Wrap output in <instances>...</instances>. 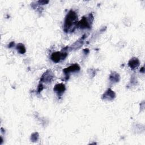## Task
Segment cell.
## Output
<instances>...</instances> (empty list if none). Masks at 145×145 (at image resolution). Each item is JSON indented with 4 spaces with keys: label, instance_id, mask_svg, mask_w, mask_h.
I'll list each match as a JSON object with an SVG mask.
<instances>
[{
    "label": "cell",
    "instance_id": "cell-13",
    "mask_svg": "<svg viewBox=\"0 0 145 145\" xmlns=\"http://www.w3.org/2000/svg\"><path fill=\"white\" fill-rule=\"evenodd\" d=\"M43 89V87H42V85L41 84H39V87H38V92H40V91H41V90Z\"/></svg>",
    "mask_w": 145,
    "mask_h": 145
},
{
    "label": "cell",
    "instance_id": "cell-5",
    "mask_svg": "<svg viewBox=\"0 0 145 145\" xmlns=\"http://www.w3.org/2000/svg\"><path fill=\"white\" fill-rule=\"evenodd\" d=\"M116 94L113 91H112L110 88L108 89L105 93L103 95L102 99L105 100H113L115 98Z\"/></svg>",
    "mask_w": 145,
    "mask_h": 145
},
{
    "label": "cell",
    "instance_id": "cell-7",
    "mask_svg": "<svg viewBox=\"0 0 145 145\" xmlns=\"http://www.w3.org/2000/svg\"><path fill=\"white\" fill-rule=\"evenodd\" d=\"M80 70V66L79 65L75 63L74 64L65 69H63V71L65 74H68L71 72H75V71H78Z\"/></svg>",
    "mask_w": 145,
    "mask_h": 145
},
{
    "label": "cell",
    "instance_id": "cell-6",
    "mask_svg": "<svg viewBox=\"0 0 145 145\" xmlns=\"http://www.w3.org/2000/svg\"><path fill=\"white\" fill-rule=\"evenodd\" d=\"M53 89L54 91L56 92L58 96H61L64 93L66 88L65 84H63V83H59L55 85Z\"/></svg>",
    "mask_w": 145,
    "mask_h": 145
},
{
    "label": "cell",
    "instance_id": "cell-11",
    "mask_svg": "<svg viewBox=\"0 0 145 145\" xmlns=\"http://www.w3.org/2000/svg\"><path fill=\"white\" fill-rule=\"evenodd\" d=\"M39 138V134L37 133H34L31 135V140L32 141H37Z\"/></svg>",
    "mask_w": 145,
    "mask_h": 145
},
{
    "label": "cell",
    "instance_id": "cell-12",
    "mask_svg": "<svg viewBox=\"0 0 145 145\" xmlns=\"http://www.w3.org/2000/svg\"><path fill=\"white\" fill-rule=\"evenodd\" d=\"M49 2V1H38V3H40V5H45L46 3H48Z\"/></svg>",
    "mask_w": 145,
    "mask_h": 145
},
{
    "label": "cell",
    "instance_id": "cell-2",
    "mask_svg": "<svg viewBox=\"0 0 145 145\" xmlns=\"http://www.w3.org/2000/svg\"><path fill=\"white\" fill-rule=\"evenodd\" d=\"M93 15L92 14H89L87 16H85L77 23L76 27L82 29H88L91 28V24L93 21Z\"/></svg>",
    "mask_w": 145,
    "mask_h": 145
},
{
    "label": "cell",
    "instance_id": "cell-14",
    "mask_svg": "<svg viewBox=\"0 0 145 145\" xmlns=\"http://www.w3.org/2000/svg\"><path fill=\"white\" fill-rule=\"evenodd\" d=\"M14 45V42H11L10 43V44L8 45V48H11V47H12V46H13V45Z\"/></svg>",
    "mask_w": 145,
    "mask_h": 145
},
{
    "label": "cell",
    "instance_id": "cell-3",
    "mask_svg": "<svg viewBox=\"0 0 145 145\" xmlns=\"http://www.w3.org/2000/svg\"><path fill=\"white\" fill-rule=\"evenodd\" d=\"M67 56V54L66 53L61 52H57L53 53L51 55V59L56 63H57L59 62L61 60L64 59Z\"/></svg>",
    "mask_w": 145,
    "mask_h": 145
},
{
    "label": "cell",
    "instance_id": "cell-4",
    "mask_svg": "<svg viewBox=\"0 0 145 145\" xmlns=\"http://www.w3.org/2000/svg\"><path fill=\"white\" fill-rule=\"evenodd\" d=\"M54 77L53 73L50 70H47L44 73L41 78V81L43 82H50Z\"/></svg>",
    "mask_w": 145,
    "mask_h": 145
},
{
    "label": "cell",
    "instance_id": "cell-8",
    "mask_svg": "<svg viewBox=\"0 0 145 145\" xmlns=\"http://www.w3.org/2000/svg\"><path fill=\"white\" fill-rule=\"evenodd\" d=\"M139 61L137 58H131L128 62V65L129 67L131 69H135L139 66Z\"/></svg>",
    "mask_w": 145,
    "mask_h": 145
},
{
    "label": "cell",
    "instance_id": "cell-10",
    "mask_svg": "<svg viewBox=\"0 0 145 145\" xmlns=\"http://www.w3.org/2000/svg\"><path fill=\"white\" fill-rule=\"evenodd\" d=\"M16 50H18V52L20 54H24V53L26 52L25 48L24 45L23 44H22V43L18 44L16 45Z\"/></svg>",
    "mask_w": 145,
    "mask_h": 145
},
{
    "label": "cell",
    "instance_id": "cell-9",
    "mask_svg": "<svg viewBox=\"0 0 145 145\" xmlns=\"http://www.w3.org/2000/svg\"><path fill=\"white\" fill-rule=\"evenodd\" d=\"M109 79L112 82H117L120 80V75L116 72H113L109 76Z\"/></svg>",
    "mask_w": 145,
    "mask_h": 145
},
{
    "label": "cell",
    "instance_id": "cell-1",
    "mask_svg": "<svg viewBox=\"0 0 145 145\" xmlns=\"http://www.w3.org/2000/svg\"><path fill=\"white\" fill-rule=\"evenodd\" d=\"M78 23V15L76 13L70 10L66 15L64 22L63 30L65 32H71L74 31Z\"/></svg>",
    "mask_w": 145,
    "mask_h": 145
}]
</instances>
